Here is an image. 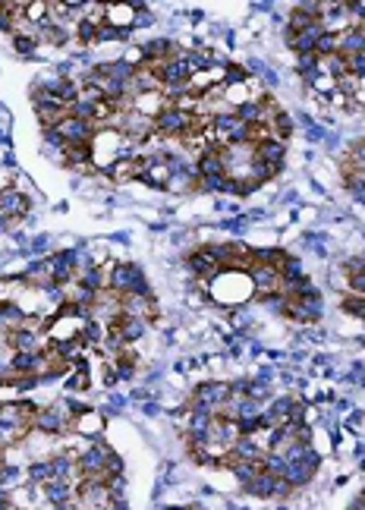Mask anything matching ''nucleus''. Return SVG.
<instances>
[{
  "instance_id": "1a4fd4ad",
  "label": "nucleus",
  "mask_w": 365,
  "mask_h": 510,
  "mask_svg": "<svg viewBox=\"0 0 365 510\" xmlns=\"http://www.w3.org/2000/svg\"><path fill=\"white\" fill-rule=\"evenodd\" d=\"M108 457H110V451L104 444H91L76 466H79L82 476H104V473H108Z\"/></svg>"
},
{
  "instance_id": "5701e85b",
  "label": "nucleus",
  "mask_w": 365,
  "mask_h": 510,
  "mask_svg": "<svg viewBox=\"0 0 365 510\" xmlns=\"http://www.w3.org/2000/svg\"><path fill=\"white\" fill-rule=\"evenodd\" d=\"M29 479H32V482H47V479H54L51 460H47V463H35V466H29Z\"/></svg>"
},
{
  "instance_id": "7ed1b4c3",
  "label": "nucleus",
  "mask_w": 365,
  "mask_h": 510,
  "mask_svg": "<svg viewBox=\"0 0 365 510\" xmlns=\"http://www.w3.org/2000/svg\"><path fill=\"white\" fill-rule=\"evenodd\" d=\"M189 271H192L195 277H202V281H212L214 274H221V258H217L214 253V246H202V249H195L192 255H189Z\"/></svg>"
},
{
  "instance_id": "20e7f679",
  "label": "nucleus",
  "mask_w": 365,
  "mask_h": 510,
  "mask_svg": "<svg viewBox=\"0 0 365 510\" xmlns=\"http://www.w3.org/2000/svg\"><path fill=\"white\" fill-rule=\"evenodd\" d=\"M63 136V142L66 145H88L91 142V136H95V127L86 120H79V117H73V114H66L63 120L54 127Z\"/></svg>"
},
{
  "instance_id": "dca6fc26",
  "label": "nucleus",
  "mask_w": 365,
  "mask_h": 510,
  "mask_svg": "<svg viewBox=\"0 0 365 510\" xmlns=\"http://www.w3.org/2000/svg\"><path fill=\"white\" fill-rule=\"evenodd\" d=\"M274 485H277V476H271V473L262 470L245 488H249L252 494H258V498H274Z\"/></svg>"
},
{
  "instance_id": "a211bd4d",
  "label": "nucleus",
  "mask_w": 365,
  "mask_h": 510,
  "mask_svg": "<svg viewBox=\"0 0 365 510\" xmlns=\"http://www.w3.org/2000/svg\"><path fill=\"white\" fill-rule=\"evenodd\" d=\"M230 466H233V476L240 479L243 485H249V482L262 473V460H233Z\"/></svg>"
},
{
  "instance_id": "412c9836",
  "label": "nucleus",
  "mask_w": 365,
  "mask_h": 510,
  "mask_svg": "<svg viewBox=\"0 0 365 510\" xmlns=\"http://www.w3.org/2000/svg\"><path fill=\"white\" fill-rule=\"evenodd\" d=\"M337 54V32H321L318 45H315V57L318 60H328Z\"/></svg>"
},
{
  "instance_id": "f03ea898",
  "label": "nucleus",
  "mask_w": 365,
  "mask_h": 510,
  "mask_svg": "<svg viewBox=\"0 0 365 510\" xmlns=\"http://www.w3.org/2000/svg\"><path fill=\"white\" fill-rule=\"evenodd\" d=\"M315 470H318V453L315 451H306L299 453V457H286V473H284V479L290 482L293 488L296 485H306L308 479L315 476Z\"/></svg>"
},
{
  "instance_id": "bb28decb",
  "label": "nucleus",
  "mask_w": 365,
  "mask_h": 510,
  "mask_svg": "<svg viewBox=\"0 0 365 510\" xmlns=\"http://www.w3.org/2000/svg\"><path fill=\"white\" fill-rule=\"evenodd\" d=\"M362 347H365V337H362Z\"/></svg>"
},
{
  "instance_id": "9b49d317",
  "label": "nucleus",
  "mask_w": 365,
  "mask_h": 510,
  "mask_svg": "<svg viewBox=\"0 0 365 510\" xmlns=\"http://www.w3.org/2000/svg\"><path fill=\"white\" fill-rule=\"evenodd\" d=\"M321 32H325V25H321V23H312V25H306L303 32L286 35V45H290L296 54H315V45H318Z\"/></svg>"
},
{
  "instance_id": "a878e982",
  "label": "nucleus",
  "mask_w": 365,
  "mask_h": 510,
  "mask_svg": "<svg viewBox=\"0 0 365 510\" xmlns=\"http://www.w3.org/2000/svg\"><path fill=\"white\" fill-rule=\"evenodd\" d=\"M6 183H10V173H6V170H0V192H6V190H10Z\"/></svg>"
},
{
  "instance_id": "4468645a",
  "label": "nucleus",
  "mask_w": 365,
  "mask_h": 510,
  "mask_svg": "<svg viewBox=\"0 0 365 510\" xmlns=\"http://www.w3.org/2000/svg\"><path fill=\"white\" fill-rule=\"evenodd\" d=\"M32 425H35V429H41V431H47V435H57V431L66 429V419H63V413H60L57 407H51V410H41V413H35Z\"/></svg>"
},
{
  "instance_id": "393cba45",
  "label": "nucleus",
  "mask_w": 365,
  "mask_h": 510,
  "mask_svg": "<svg viewBox=\"0 0 365 510\" xmlns=\"http://www.w3.org/2000/svg\"><path fill=\"white\" fill-rule=\"evenodd\" d=\"M343 309H347L349 315H359V318H365V296H349L347 303H343Z\"/></svg>"
},
{
  "instance_id": "9d476101",
  "label": "nucleus",
  "mask_w": 365,
  "mask_h": 510,
  "mask_svg": "<svg viewBox=\"0 0 365 510\" xmlns=\"http://www.w3.org/2000/svg\"><path fill=\"white\" fill-rule=\"evenodd\" d=\"M32 208V199L25 192L19 190H6L0 192V214H4L6 221H16V218H25Z\"/></svg>"
},
{
  "instance_id": "39448f33",
  "label": "nucleus",
  "mask_w": 365,
  "mask_h": 510,
  "mask_svg": "<svg viewBox=\"0 0 365 510\" xmlns=\"http://www.w3.org/2000/svg\"><path fill=\"white\" fill-rule=\"evenodd\" d=\"M249 277H252V287L258 290V296H271V293H280V287H284L280 268H271V265H262V262L252 265Z\"/></svg>"
},
{
  "instance_id": "6ab92c4d",
  "label": "nucleus",
  "mask_w": 365,
  "mask_h": 510,
  "mask_svg": "<svg viewBox=\"0 0 365 510\" xmlns=\"http://www.w3.org/2000/svg\"><path fill=\"white\" fill-rule=\"evenodd\" d=\"M38 38H45L47 45H66L69 32H66V25H57V23H51V19H47V23L38 29Z\"/></svg>"
},
{
  "instance_id": "aec40b11",
  "label": "nucleus",
  "mask_w": 365,
  "mask_h": 510,
  "mask_svg": "<svg viewBox=\"0 0 365 510\" xmlns=\"http://www.w3.org/2000/svg\"><path fill=\"white\" fill-rule=\"evenodd\" d=\"M79 287H86L91 293H98L104 287V268L101 265H91V268H82V274H79Z\"/></svg>"
},
{
  "instance_id": "ddd939ff",
  "label": "nucleus",
  "mask_w": 365,
  "mask_h": 510,
  "mask_svg": "<svg viewBox=\"0 0 365 510\" xmlns=\"http://www.w3.org/2000/svg\"><path fill=\"white\" fill-rule=\"evenodd\" d=\"M47 366L45 353H13V372L16 375H38L41 369Z\"/></svg>"
},
{
  "instance_id": "423d86ee",
  "label": "nucleus",
  "mask_w": 365,
  "mask_h": 510,
  "mask_svg": "<svg viewBox=\"0 0 365 510\" xmlns=\"http://www.w3.org/2000/svg\"><path fill=\"white\" fill-rule=\"evenodd\" d=\"M255 149V161H262V164H268L271 170L280 173V167H284V158H286V142H280V139H262V142L252 145Z\"/></svg>"
},
{
  "instance_id": "2eb2a0df",
  "label": "nucleus",
  "mask_w": 365,
  "mask_h": 510,
  "mask_svg": "<svg viewBox=\"0 0 365 510\" xmlns=\"http://www.w3.org/2000/svg\"><path fill=\"white\" fill-rule=\"evenodd\" d=\"M45 498L51 501V504H63V501L76 498V488L69 485V482H63V479H47L45 482Z\"/></svg>"
},
{
  "instance_id": "f257e3e1",
  "label": "nucleus",
  "mask_w": 365,
  "mask_h": 510,
  "mask_svg": "<svg viewBox=\"0 0 365 510\" xmlns=\"http://www.w3.org/2000/svg\"><path fill=\"white\" fill-rule=\"evenodd\" d=\"M205 290H208V296L217 299V303H224V306L245 303V299L255 293L249 271H236V268H224L221 274H214Z\"/></svg>"
},
{
  "instance_id": "f8f14e48",
  "label": "nucleus",
  "mask_w": 365,
  "mask_h": 510,
  "mask_svg": "<svg viewBox=\"0 0 365 510\" xmlns=\"http://www.w3.org/2000/svg\"><path fill=\"white\" fill-rule=\"evenodd\" d=\"M6 340H10L13 353H38V347H41V337L32 328H16V331L6 334Z\"/></svg>"
},
{
  "instance_id": "0eeeda50",
  "label": "nucleus",
  "mask_w": 365,
  "mask_h": 510,
  "mask_svg": "<svg viewBox=\"0 0 365 510\" xmlns=\"http://www.w3.org/2000/svg\"><path fill=\"white\" fill-rule=\"evenodd\" d=\"M233 397V384H224V381H212V384H202L199 394H195V403L208 410H217V407H227V400Z\"/></svg>"
},
{
  "instance_id": "6e6552de",
  "label": "nucleus",
  "mask_w": 365,
  "mask_h": 510,
  "mask_svg": "<svg viewBox=\"0 0 365 510\" xmlns=\"http://www.w3.org/2000/svg\"><path fill=\"white\" fill-rule=\"evenodd\" d=\"M337 54L347 57V60L365 54V29L362 25H349V29L337 32Z\"/></svg>"
},
{
  "instance_id": "b1692460",
  "label": "nucleus",
  "mask_w": 365,
  "mask_h": 510,
  "mask_svg": "<svg viewBox=\"0 0 365 510\" xmlns=\"http://www.w3.org/2000/svg\"><path fill=\"white\" fill-rule=\"evenodd\" d=\"M13 45H16L19 54H32L35 45H38V38H35V35H13Z\"/></svg>"
},
{
  "instance_id": "4be33fe9",
  "label": "nucleus",
  "mask_w": 365,
  "mask_h": 510,
  "mask_svg": "<svg viewBox=\"0 0 365 510\" xmlns=\"http://www.w3.org/2000/svg\"><path fill=\"white\" fill-rule=\"evenodd\" d=\"M76 38H79L82 45H91V41H98V23H91V19H82V23H76Z\"/></svg>"
},
{
  "instance_id": "f3484780",
  "label": "nucleus",
  "mask_w": 365,
  "mask_h": 510,
  "mask_svg": "<svg viewBox=\"0 0 365 510\" xmlns=\"http://www.w3.org/2000/svg\"><path fill=\"white\" fill-rule=\"evenodd\" d=\"M170 177L173 173H170V167H167V161H158V164H151L139 180H145V183H151V186H170Z\"/></svg>"
}]
</instances>
